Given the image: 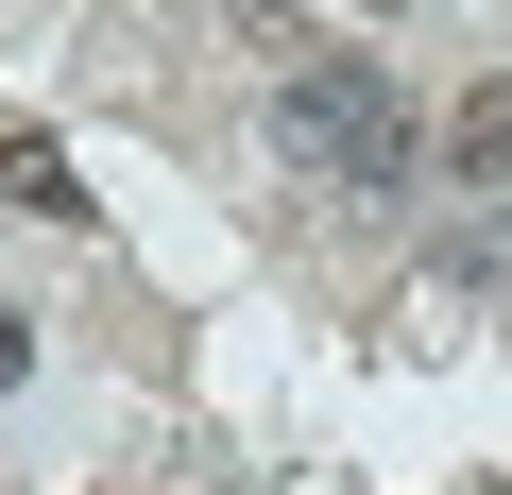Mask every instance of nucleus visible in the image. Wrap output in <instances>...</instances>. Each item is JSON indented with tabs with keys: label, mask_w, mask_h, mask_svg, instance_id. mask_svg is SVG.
Wrapping results in <instances>:
<instances>
[{
	"label": "nucleus",
	"mask_w": 512,
	"mask_h": 495,
	"mask_svg": "<svg viewBox=\"0 0 512 495\" xmlns=\"http://www.w3.org/2000/svg\"><path fill=\"white\" fill-rule=\"evenodd\" d=\"M444 171H461V188H495V171H512V86H495V69L444 103Z\"/></svg>",
	"instance_id": "f03ea898"
},
{
	"label": "nucleus",
	"mask_w": 512,
	"mask_h": 495,
	"mask_svg": "<svg viewBox=\"0 0 512 495\" xmlns=\"http://www.w3.org/2000/svg\"><path fill=\"white\" fill-rule=\"evenodd\" d=\"M0 205H18V222H86V171L52 137H0Z\"/></svg>",
	"instance_id": "7ed1b4c3"
},
{
	"label": "nucleus",
	"mask_w": 512,
	"mask_h": 495,
	"mask_svg": "<svg viewBox=\"0 0 512 495\" xmlns=\"http://www.w3.org/2000/svg\"><path fill=\"white\" fill-rule=\"evenodd\" d=\"M274 154H291V171H342V188H410V103H393V69H376V52L291 69V86H274Z\"/></svg>",
	"instance_id": "f257e3e1"
},
{
	"label": "nucleus",
	"mask_w": 512,
	"mask_h": 495,
	"mask_svg": "<svg viewBox=\"0 0 512 495\" xmlns=\"http://www.w3.org/2000/svg\"><path fill=\"white\" fill-rule=\"evenodd\" d=\"M35 376V308H0V393H18Z\"/></svg>",
	"instance_id": "20e7f679"
},
{
	"label": "nucleus",
	"mask_w": 512,
	"mask_h": 495,
	"mask_svg": "<svg viewBox=\"0 0 512 495\" xmlns=\"http://www.w3.org/2000/svg\"><path fill=\"white\" fill-rule=\"evenodd\" d=\"M376 18H393V0H376Z\"/></svg>",
	"instance_id": "39448f33"
}]
</instances>
